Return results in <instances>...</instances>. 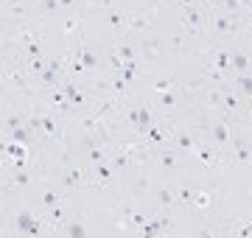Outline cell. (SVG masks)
Masks as SVG:
<instances>
[{
    "label": "cell",
    "mask_w": 252,
    "mask_h": 238,
    "mask_svg": "<svg viewBox=\"0 0 252 238\" xmlns=\"http://www.w3.org/2000/svg\"><path fill=\"white\" fill-rule=\"evenodd\" d=\"M31 132H34V129H31V126H20V129H14V132H9V140H20V143H25V146H28V143H31V140H34V137H31Z\"/></svg>",
    "instance_id": "13"
},
{
    "label": "cell",
    "mask_w": 252,
    "mask_h": 238,
    "mask_svg": "<svg viewBox=\"0 0 252 238\" xmlns=\"http://www.w3.org/2000/svg\"><path fill=\"white\" fill-rule=\"evenodd\" d=\"M62 3V9H70V6H76V0H59Z\"/></svg>",
    "instance_id": "42"
},
{
    "label": "cell",
    "mask_w": 252,
    "mask_h": 238,
    "mask_svg": "<svg viewBox=\"0 0 252 238\" xmlns=\"http://www.w3.org/2000/svg\"><path fill=\"white\" fill-rule=\"evenodd\" d=\"M129 25H132L135 31H143V28H149V17H132Z\"/></svg>",
    "instance_id": "31"
},
{
    "label": "cell",
    "mask_w": 252,
    "mask_h": 238,
    "mask_svg": "<svg viewBox=\"0 0 252 238\" xmlns=\"http://www.w3.org/2000/svg\"><path fill=\"white\" fill-rule=\"evenodd\" d=\"M165 227H171V221H168V219H149V221L143 224V230H140V233H143V236H157V233H162Z\"/></svg>",
    "instance_id": "10"
},
{
    "label": "cell",
    "mask_w": 252,
    "mask_h": 238,
    "mask_svg": "<svg viewBox=\"0 0 252 238\" xmlns=\"http://www.w3.org/2000/svg\"><path fill=\"white\" fill-rule=\"evenodd\" d=\"M194 151L199 154V160H202L205 165H213V163H216V157H213V151H210V148H205L202 143H196V148H194Z\"/></svg>",
    "instance_id": "18"
},
{
    "label": "cell",
    "mask_w": 252,
    "mask_h": 238,
    "mask_svg": "<svg viewBox=\"0 0 252 238\" xmlns=\"http://www.w3.org/2000/svg\"><path fill=\"white\" fill-rule=\"evenodd\" d=\"M146 135H149V143H157V146H160L162 140H165V135H162V132L157 129V126H151V129L146 132Z\"/></svg>",
    "instance_id": "29"
},
{
    "label": "cell",
    "mask_w": 252,
    "mask_h": 238,
    "mask_svg": "<svg viewBox=\"0 0 252 238\" xmlns=\"http://www.w3.org/2000/svg\"><path fill=\"white\" fill-rule=\"evenodd\" d=\"M157 202L168 207V204H174L177 199H174V193H171V191H165V188H160V191H157Z\"/></svg>",
    "instance_id": "27"
},
{
    "label": "cell",
    "mask_w": 252,
    "mask_h": 238,
    "mask_svg": "<svg viewBox=\"0 0 252 238\" xmlns=\"http://www.w3.org/2000/svg\"><path fill=\"white\" fill-rule=\"evenodd\" d=\"M121 79H124L126 84L135 79V59H132V62H124V73H121Z\"/></svg>",
    "instance_id": "28"
},
{
    "label": "cell",
    "mask_w": 252,
    "mask_h": 238,
    "mask_svg": "<svg viewBox=\"0 0 252 238\" xmlns=\"http://www.w3.org/2000/svg\"><path fill=\"white\" fill-rule=\"evenodd\" d=\"M124 87H126V81H124V79L115 81V90H118V92H124Z\"/></svg>",
    "instance_id": "41"
},
{
    "label": "cell",
    "mask_w": 252,
    "mask_h": 238,
    "mask_svg": "<svg viewBox=\"0 0 252 238\" xmlns=\"http://www.w3.org/2000/svg\"><path fill=\"white\" fill-rule=\"evenodd\" d=\"M62 90H65V95H68V101L73 104V107H79V104H84V101H87L84 90H81V87H76L73 81H65V87H62Z\"/></svg>",
    "instance_id": "8"
},
{
    "label": "cell",
    "mask_w": 252,
    "mask_h": 238,
    "mask_svg": "<svg viewBox=\"0 0 252 238\" xmlns=\"http://www.w3.org/2000/svg\"><path fill=\"white\" fill-rule=\"evenodd\" d=\"M20 126H23V115H9L6 118V135L14 132V129H20Z\"/></svg>",
    "instance_id": "25"
},
{
    "label": "cell",
    "mask_w": 252,
    "mask_h": 238,
    "mask_svg": "<svg viewBox=\"0 0 252 238\" xmlns=\"http://www.w3.org/2000/svg\"><path fill=\"white\" fill-rule=\"evenodd\" d=\"M25 51H28V56H31V59L45 56V54H42V45H39V42H28V45H25Z\"/></svg>",
    "instance_id": "32"
},
{
    "label": "cell",
    "mask_w": 252,
    "mask_h": 238,
    "mask_svg": "<svg viewBox=\"0 0 252 238\" xmlns=\"http://www.w3.org/2000/svg\"><path fill=\"white\" fill-rule=\"evenodd\" d=\"M95 168H98V180L101 182H112V171L107 168V163H98Z\"/></svg>",
    "instance_id": "30"
},
{
    "label": "cell",
    "mask_w": 252,
    "mask_h": 238,
    "mask_svg": "<svg viewBox=\"0 0 252 238\" xmlns=\"http://www.w3.org/2000/svg\"><path fill=\"white\" fill-rule=\"evenodd\" d=\"M180 6H202V3H196V0H180Z\"/></svg>",
    "instance_id": "43"
},
{
    "label": "cell",
    "mask_w": 252,
    "mask_h": 238,
    "mask_svg": "<svg viewBox=\"0 0 252 238\" xmlns=\"http://www.w3.org/2000/svg\"><path fill=\"white\" fill-rule=\"evenodd\" d=\"M62 65H65V59H48V68L39 73V79H42V84H56L59 73H62Z\"/></svg>",
    "instance_id": "4"
},
{
    "label": "cell",
    "mask_w": 252,
    "mask_h": 238,
    "mask_svg": "<svg viewBox=\"0 0 252 238\" xmlns=\"http://www.w3.org/2000/svg\"><path fill=\"white\" fill-rule=\"evenodd\" d=\"M79 182H81V171H79V168H68L65 174H62V185H65L68 191L79 188Z\"/></svg>",
    "instance_id": "12"
},
{
    "label": "cell",
    "mask_w": 252,
    "mask_h": 238,
    "mask_svg": "<svg viewBox=\"0 0 252 238\" xmlns=\"http://www.w3.org/2000/svg\"><path fill=\"white\" fill-rule=\"evenodd\" d=\"M129 124H135V129H138L140 135H146L151 129V110H146V107L143 110H132L129 112Z\"/></svg>",
    "instance_id": "3"
},
{
    "label": "cell",
    "mask_w": 252,
    "mask_h": 238,
    "mask_svg": "<svg viewBox=\"0 0 252 238\" xmlns=\"http://www.w3.org/2000/svg\"><path fill=\"white\" fill-rule=\"evenodd\" d=\"M238 236H241V238L252 236V221H250V224H247V227H241V230H238Z\"/></svg>",
    "instance_id": "39"
},
{
    "label": "cell",
    "mask_w": 252,
    "mask_h": 238,
    "mask_svg": "<svg viewBox=\"0 0 252 238\" xmlns=\"http://www.w3.org/2000/svg\"><path fill=\"white\" fill-rule=\"evenodd\" d=\"M194 204H196V207H207V204H210V196H207V193H196Z\"/></svg>",
    "instance_id": "36"
},
{
    "label": "cell",
    "mask_w": 252,
    "mask_h": 238,
    "mask_svg": "<svg viewBox=\"0 0 252 238\" xmlns=\"http://www.w3.org/2000/svg\"><path fill=\"white\" fill-rule=\"evenodd\" d=\"M118 56L124 59V62H132V59H135V45H129V42H121V45H118Z\"/></svg>",
    "instance_id": "22"
},
{
    "label": "cell",
    "mask_w": 252,
    "mask_h": 238,
    "mask_svg": "<svg viewBox=\"0 0 252 238\" xmlns=\"http://www.w3.org/2000/svg\"><path fill=\"white\" fill-rule=\"evenodd\" d=\"M107 20L112 23V28H121V25H124V17H121L118 12H107Z\"/></svg>",
    "instance_id": "35"
},
{
    "label": "cell",
    "mask_w": 252,
    "mask_h": 238,
    "mask_svg": "<svg viewBox=\"0 0 252 238\" xmlns=\"http://www.w3.org/2000/svg\"><path fill=\"white\" fill-rule=\"evenodd\" d=\"M180 202H191V191H188V188L180 191Z\"/></svg>",
    "instance_id": "40"
},
{
    "label": "cell",
    "mask_w": 252,
    "mask_h": 238,
    "mask_svg": "<svg viewBox=\"0 0 252 238\" xmlns=\"http://www.w3.org/2000/svg\"><path fill=\"white\" fill-rule=\"evenodd\" d=\"M65 233H68V236H73V238H84L87 233H90V230H87L84 224H79V221H73V224L65 227Z\"/></svg>",
    "instance_id": "20"
},
{
    "label": "cell",
    "mask_w": 252,
    "mask_h": 238,
    "mask_svg": "<svg viewBox=\"0 0 252 238\" xmlns=\"http://www.w3.org/2000/svg\"><path fill=\"white\" fill-rule=\"evenodd\" d=\"M160 165H162V168H174V165H177L174 154H162V157H160Z\"/></svg>",
    "instance_id": "37"
},
{
    "label": "cell",
    "mask_w": 252,
    "mask_h": 238,
    "mask_svg": "<svg viewBox=\"0 0 252 238\" xmlns=\"http://www.w3.org/2000/svg\"><path fill=\"white\" fill-rule=\"evenodd\" d=\"M177 143L182 148H196V140L191 135H185V132H177Z\"/></svg>",
    "instance_id": "26"
},
{
    "label": "cell",
    "mask_w": 252,
    "mask_h": 238,
    "mask_svg": "<svg viewBox=\"0 0 252 238\" xmlns=\"http://www.w3.org/2000/svg\"><path fill=\"white\" fill-rule=\"evenodd\" d=\"M213 31H218V34H230V31H235V25H233L230 17H216V20H213Z\"/></svg>",
    "instance_id": "16"
},
{
    "label": "cell",
    "mask_w": 252,
    "mask_h": 238,
    "mask_svg": "<svg viewBox=\"0 0 252 238\" xmlns=\"http://www.w3.org/2000/svg\"><path fill=\"white\" fill-rule=\"evenodd\" d=\"M17 230L25 233V236H42V224H39L28 210H23V213L17 216Z\"/></svg>",
    "instance_id": "2"
},
{
    "label": "cell",
    "mask_w": 252,
    "mask_h": 238,
    "mask_svg": "<svg viewBox=\"0 0 252 238\" xmlns=\"http://www.w3.org/2000/svg\"><path fill=\"white\" fill-rule=\"evenodd\" d=\"M39 129L45 132V137H59V126H56V118L54 115H42V121H39Z\"/></svg>",
    "instance_id": "11"
},
{
    "label": "cell",
    "mask_w": 252,
    "mask_h": 238,
    "mask_svg": "<svg viewBox=\"0 0 252 238\" xmlns=\"http://www.w3.org/2000/svg\"><path fill=\"white\" fill-rule=\"evenodd\" d=\"M59 193L56 191H51V188H45V191H42V207H45V210H56L59 207Z\"/></svg>",
    "instance_id": "14"
},
{
    "label": "cell",
    "mask_w": 252,
    "mask_h": 238,
    "mask_svg": "<svg viewBox=\"0 0 252 238\" xmlns=\"http://www.w3.org/2000/svg\"><path fill=\"white\" fill-rule=\"evenodd\" d=\"M87 151H90L92 165H98V163H107V154H104V151H101L98 146H95V143H87Z\"/></svg>",
    "instance_id": "21"
},
{
    "label": "cell",
    "mask_w": 252,
    "mask_h": 238,
    "mask_svg": "<svg viewBox=\"0 0 252 238\" xmlns=\"http://www.w3.org/2000/svg\"><path fill=\"white\" fill-rule=\"evenodd\" d=\"M182 17H185V23H188V28H194V31H199L205 25V14H202L199 6H182Z\"/></svg>",
    "instance_id": "5"
},
{
    "label": "cell",
    "mask_w": 252,
    "mask_h": 238,
    "mask_svg": "<svg viewBox=\"0 0 252 238\" xmlns=\"http://www.w3.org/2000/svg\"><path fill=\"white\" fill-rule=\"evenodd\" d=\"M238 87L244 90V95H247V98H252V76H250V73H241Z\"/></svg>",
    "instance_id": "24"
},
{
    "label": "cell",
    "mask_w": 252,
    "mask_h": 238,
    "mask_svg": "<svg viewBox=\"0 0 252 238\" xmlns=\"http://www.w3.org/2000/svg\"><path fill=\"white\" fill-rule=\"evenodd\" d=\"M76 62H81L84 70H95V68H98V56L92 54L90 48H84V45L76 48Z\"/></svg>",
    "instance_id": "7"
},
{
    "label": "cell",
    "mask_w": 252,
    "mask_h": 238,
    "mask_svg": "<svg viewBox=\"0 0 252 238\" xmlns=\"http://www.w3.org/2000/svg\"><path fill=\"white\" fill-rule=\"evenodd\" d=\"M0 148H3L6 160H12V168H25V165H28V146H25V143L6 137V143Z\"/></svg>",
    "instance_id": "1"
},
{
    "label": "cell",
    "mask_w": 252,
    "mask_h": 238,
    "mask_svg": "<svg viewBox=\"0 0 252 238\" xmlns=\"http://www.w3.org/2000/svg\"><path fill=\"white\" fill-rule=\"evenodd\" d=\"M216 70H233V56L224 54V51H218L216 54Z\"/></svg>",
    "instance_id": "19"
},
{
    "label": "cell",
    "mask_w": 252,
    "mask_h": 238,
    "mask_svg": "<svg viewBox=\"0 0 252 238\" xmlns=\"http://www.w3.org/2000/svg\"><path fill=\"white\" fill-rule=\"evenodd\" d=\"M180 87H171V90H162L157 92V107H174V104H180Z\"/></svg>",
    "instance_id": "9"
},
{
    "label": "cell",
    "mask_w": 252,
    "mask_h": 238,
    "mask_svg": "<svg viewBox=\"0 0 252 238\" xmlns=\"http://www.w3.org/2000/svg\"><path fill=\"white\" fill-rule=\"evenodd\" d=\"M216 6L227 9V12H238V9H241V0H218Z\"/></svg>",
    "instance_id": "33"
},
{
    "label": "cell",
    "mask_w": 252,
    "mask_h": 238,
    "mask_svg": "<svg viewBox=\"0 0 252 238\" xmlns=\"http://www.w3.org/2000/svg\"><path fill=\"white\" fill-rule=\"evenodd\" d=\"M207 3H213V6H216V3H218V0H207Z\"/></svg>",
    "instance_id": "44"
},
{
    "label": "cell",
    "mask_w": 252,
    "mask_h": 238,
    "mask_svg": "<svg viewBox=\"0 0 252 238\" xmlns=\"http://www.w3.org/2000/svg\"><path fill=\"white\" fill-rule=\"evenodd\" d=\"M247 6H250V9H252V0H247Z\"/></svg>",
    "instance_id": "45"
},
{
    "label": "cell",
    "mask_w": 252,
    "mask_h": 238,
    "mask_svg": "<svg viewBox=\"0 0 252 238\" xmlns=\"http://www.w3.org/2000/svg\"><path fill=\"white\" fill-rule=\"evenodd\" d=\"M235 160L238 163H252V148L244 140H238V146H235Z\"/></svg>",
    "instance_id": "17"
},
{
    "label": "cell",
    "mask_w": 252,
    "mask_h": 238,
    "mask_svg": "<svg viewBox=\"0 0 252 238\" xmlns=\"http://www.w3.org/2000/svg\"><path fill=\"white\" fill-rule=\"evenodd\" d=\"M39 9H45V12H56V9H62V3H59V0H39Z\"/></svg>",
    "instance_id": "34"
},
{
    "label": "cell",
    "mask_w": 252,
    "mask_h": 238,
    "mask_svg": "<svg viewBox=\"0 0 252 238\" xmlns=\"http://www.w3.org/2000/svg\"><path fill=\"white\" fill-rule=\"evenodd\" d=\"M221 101H224V107H227L230 112H235V110H238V98H235V92H221Z\"/></svg>",
    "instance_id": "23"
},
{
    "label": "cell",
    "mask_w": 252,
    "mask_h": 238,
    "mask_svg": "<svg viewBox=\"0 0 252 238\" xmlns=\"http://www.w3.org/2000/svg\"><path fill=\"white\" fill-rule=\"evenodd\" d=\"M210 140H213L216 146H227V140H230V126L224 124V121L213 124V126H210Z\"/></svg>",
    "instance_id": "6"
},
{
    "label": "cell",
    "mask_w": 252,
    "mask_h": 238,
    "mask_svg": "<svg viewBox=\"0 0 252 238\" xmlns=\"http://www.w3.org/2000/svg\"><path fill=\"white\" fill-rule=\"evenodd\" d=\"M233 56V70H238V73H247V70L252 68L250 56H244V54H230Z\"/></svg>",
    "instance_id": "15"
},
{
    "label": "cell",
    "mask_w": 252,
    "mask_h": 238,
    "mask_svg": "<svg viewBox=\"0 0 252 238\" xmlns=\"http://www.w3.org/2000/svg\"><path fill=\"white\" fill-rule=\"evenodd\" d=\"M174 87V81L171 79H162V81H157V92H162V90H171Z\"/></svg>",
    "instance_id": "38"
}]
</instances>
